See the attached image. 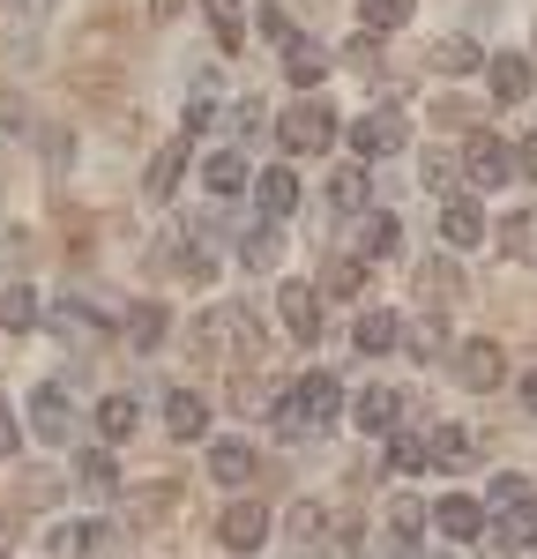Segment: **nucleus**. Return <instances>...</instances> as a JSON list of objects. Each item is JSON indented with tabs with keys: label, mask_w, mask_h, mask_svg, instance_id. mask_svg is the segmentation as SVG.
<instances>
[{
	"label": "nucleus",
	"mask_w": 537,
	"mask_h": 559,
	"mask_svg": "<svg viewBox=\"0 0 537 559\" xmlns=\"http://www.w3.org/2000/svg\"><path fill=\"white\" fill-rule=\"evenodd\" d=\"M336 411H344V388L329 381V373H307V381H291L276 395V432L284 440H299V432H329L336 426Z\"/></svg>",
	"instance_id": "1"
},
{
	"label": "nucleus",
	"mask_w": 537,
	"mask_h": 559,
	"mask_svg": "<svg viewBox=\"0 0 537 559\" xmlns=\"http://www.w3.org/2000/svg\"><path fill=\"white\" fill-rule=\"evenodd\" d=\"M276 134H284L291 157H321V150L336 142V112H329L321 97H299V105L284 112V128H276Z\"/></svg>",
	"instance_id": "2"
},
{
	"label": "nucleus",
	"mask_w": 537,
	"mask_h": 559,
	"mask_svg": "<svg viewBox=\"0 0 537 559\" xmlns=\"http://www.w3.org/2000/svg\"><path fill=\"white\" fill-rule=\"evenodd\" d=\"M31 426H38V440L68 448L75 426H83V411H75V395H68L60 381H38V388H31Z\"/></svg>",
	"instance_id": "3"
},
{
	"label": "nucleus",
	"mask_w": 537,
	"mask_h": 559,
	"mask_svg": "<svg viewBox=\"0 0 537 559\" xmlns=\"http://www.w3.org/2000/svg\"><path fill=\"white\" fill-rule=\"evenodd\" d=\"M403 142H410V120H403L396 105H373L366 120H351V150H358V165H373V157H396Z\"/></svg>",
	"instance_id": "4"
},
{
	"label": "nucleus",
	"mask_w": 537,
	"mask_h": 559,
	"mask_svg": "<svg viewBox=\"0 0 537 559\" xmlns=\"http://www.w3.org/2000/svg\"><path fill=\"white\" fill-rule=\"evenodd\" d=\"M217 545H224V552H262V545H268V508H262V500H231L224 522H217Z\"/></svg>",
	"instance_id": "5"
},
{
	"label": "nucleus",
	"mask_w": 537,
	"mask_h": 559,
	"mask_svg": "<svg viewBox=\"0 0 537 559\" xmlns=\"http://www.w3.org/2000/svg\"><path fill=\"white\" fill-rule=\"evenodd\" d=\"M351 426L373 432V440H389V432L403 426V388H381V381L358 388V395H351Z\"/></svg>",
	"instance_id": "6"
},
{
	"label": "nucleus",
	"mask_w": 537,
	"mask_h": 559,
	"mask_svg": "<svg viewBox=\"0 0 537 559\" xmlns=\"http://www.w3.org/2000/svg\"><path fill=\"white\" fill-rule=\"evenodd\" d=\"M45 23H52V0H8V52L31 68L45 45Z\"/></svg>",
	"instance_id": "7"
},
{
	"label": "nucleus",
	"mask_w": 537,
	"mask_h": 559,
	"mask_svg": "<svg viewBox=\"0 0 537 559\" xmlns=\"http://www.w3.org/2000/svg\"><path fill=\"white\" fill-rule=\"evenodd\" d=\"M463 173L478 179V187H508V179H515V157H508V142H500V134H470V150H463Z\"/></svg>",
	"instance_id": "8"
},
{
	"label": "nucleus",
	"mask_w": 537,
	"mask_h": 559,
	"mask_svg": "<svg viewBox=\"0 0 537 559\" xmlns=\"http://www.w3.org/2000/svg\"><path fill=\"white\" fill-rule=\"evenodd\" d=\"M455 381H463V388H500V381H508V358H500V344H486V336L455 344Z\"/></svg>",
	"instance_id": "9"
},
{
	"label": "nucleus",
	"mask_w": 537,
	"mask_h": 559,
	"mask_svg": "<svg viewBox=\"0 0 537 559\" xmlns=\"http://www.w3.org/2000/svg\"><path fill=\"white\" fill-rule=\"evenodd\" d=\"M530 60H523V52H492L486 60V90L492 97H500V105H523V97H530Z\"/></svg>",
	"instance_id": "10"
},
{
	"label": "nucleus",
	"mask_w": 537,
	"mask_h": 559,
	"mask_svg": "<svg viewBox=\"0 0 537 559\" xmlns=\"http://www.w3.org/2000/svg\"><path fill=\"white\" fill-rule=\"evenodd\" d=\"M433 530L455 537V545H470V537L486 530V508H478L470 492H448V500H433Z\"/></svg>",
	"instance_id": "11"
},
{
	"label": "nucleus",
	"mask_w": 537,
	"mask_h": 559,
	"mask_svg": "<svg viewBox=\"0 0 537 559\" xmlns=\"http://www.w3.org/2000/svg\"><path fill=\"white\" fill-rule=\"evenodd\" d=\"M254 194H262L268 224H284V216L299 210V173H291V165H268V173H254Z\"/></svg>",
	"instance_id": "12"
},
{
	"label": "nucleus",
	"mask_w": 537,
	"mask_h": 559,
	"mask_svg": "<svg viewBox=\"0 0 537 559\" xmlns=\"http://www.w3.org/2000/svg\"><path fill=\"white\" fill-rule=\"evenodd\" d=\"M441 239L455 247V254L486 247V210H478V202H455V194H448V210H441Z\"/></svg>",
	"instance_id": "13"
},
{
	"label": "nucleus",
	"mask_w": 537,
	"mask_h": 559,
	"mask_svg": "<svg viewBox=\"0 0 537 559\" xmlns=\"http://www.w3.org/2000/svg\"><path fill=\"white\" fill-rule=\"evenodd\" d=\"M165 426H172L179 440H202V432H210V403H202L194 388H165Z\"/></svg>",
	"instance_id": "14"
},
{
	"label": "nucleus",
	"mask_w": 537,
	"mask_h": 559,
	"mask_svg": "<svg viewBox=\"0 0 537 559\" xmlns=\"http://www.w3.org/2000/svg\"><path fill=\"white\" fill-rule=\"evenodd\" d=\"M284 329H291L299 344H321V292H313V284H291V292H284Z\"/></svg>",
	"instance_id": "15"
},
{
	"label": "nucleus",
	"mask_w": 537,
	"mask_h": 559,
	"mask_svg": "<svg viewBox=\"0 0 537 559\" xmlns=\"http://www.w3.org/2000/svg\"><path fill=\"white\" fill-rule=\"evenodd\" d=\"M396 336H403V321H396V313H381V306H366V313H358V329H351L358 358H381V350H396Z\"/></svg>",
	"instance_id": "16"
},
{
	"label": "nucleus",
	"mask_w": 537,
	"mask_h": 559,
	"mask_svg": "<svg viewBox=\"0 0 537 559\" xmlns=\"http://www.w3.org/2000/svg\"><path fill=\"white\" fill-rule=\"evenodd\" d=\"M75 485H83L90 500H112V492H120V463H112L105 448H83V455H75Z\"/></svg>",
	"instance_id": "17"
},
{
	"label": "nucleus",
	"mask_w": 537,
	"mask_h": 559,
	"mask_svg": "<svg viewBox=\"0 0 537 559\" xmlns=\"http://www.w3.org/2000/svg\"><path fill=\"white\" fill-rule=\"evenodd\" d=\"M486 537L500 545V552H523V545L537 537V500H515L500 522H486Z\"/></svg>",
	"instance_id": "18"
},
{
	"label": "nucleus",
	"mask_w": 537,
	"mask_h": 559,
	"mask_svg": "<svg viewBox=\"0 0 537 559\" xmlns=\"http://www.w3.org/2000/svg\"><path fill=\"white\" fill-rule=\"evenodd\" d=\"M247 150H217V157H202V187L210 194H247Z\"/></svg>",
	"instance_id": "19"
},
{
	"label": "nucleus",
	"mask_w": 537,
	"mask_h": 559,
	"mask_svg": "<svg viewBox=\"0 0 537 559\" xmlns=\"http://www.w3.org/2000/svg\"><path fill=\"white\" fill-rule=\"evenodd\" d=\"M470 455H478V440H470L463 426H433V432H426V463H441V471H463Z\"/></svg>",
	"instance_id": "20"
},
{
	"label": "nucleus",
	"mask_w": 537,
	"mask_h": 559,
	"mask_svg": "<svg viewBox=\"0 0 537 559\" xmlns=\"http://www.w3.org/2000/svg\"><path fill=\"white\" fill-rule=\"evenodd\" d=\"M210 477L217 485H247L254 477V448L247 440H210Z\"/></svg>",
	"instance_id": "21"
},
{
	"label": "nucleus",
	"mask_w": 537,
	"mask_h": 559,
	"mask_svg": "<svg viewBox=\"0 0 537 559\" xmlns=\"http://www.w3.org/2000/svg\"><path fill=\"white\" fill-rule=\"evenodd\" d=\"M284 75H291L299 90H313L321 75H329V52H321L313 38H284Z\"/></svg>",
	"instance_id": "22"
},
{
	"label": "nucleus",
	"mask_w": 537,
	"mask_h": 559,
	"mask_svg": "<svg viewBox=\"0 0 537 559\" xmlns=\"http://www.w3.org/2000/svg\"><path fill=\"white\" fill-rule=\"evenodd\" d=\"M396 239H403V231H396V216H389V210H373V216H358V239H351V247H358L366 261H389V254H396Z\"/></svg>",
	"instance_id": "23"
},
{
	"label": "nucleus",
	"mask_w": 537,
	"mask_h": 559,
	"mask_svg": "<svg viewBox=\"0 0 537 559\" xmlns=\"http://www.w3.org/2000/svg\"><path fill=\"white\" fill-rule=\"evenodd\" d=\"M105 537H112L105 522H60V530H52V552H60V559H90Z\"/></svg>",
	"instance_id": "24"
},
{
	"label": "nucleus",
	"mask_w": 537,
	"mask_h": 559,
	"mask_svg": "<svg viewBox=\"0 0 537 559\" xmlns=\"http://www.w3.org/2000/svg\"><path fill=\"white\" fill-rule=\"evenodd\" d=\"M31 321H38V292H31V284H0V329L23 336Z\"/></svg>",
	"instance_id": "25"
},
{
	"label": "nucleus",
	"mask_w": 537,
	"mask_h": 559,
	"mask_svg": "<svg viewBox=\"0 0 537 559\" xmlns=\"http://www.w3.org/2000/svg\"><path fill=\"white\" fill-rule=\"evenodd\" d=\"M134 418H142V403H134L128 388L97 403V432H105V440H128V432H134Z\"/></svg>",
	"instance_id": "26"
},
{
	"label": "nucleus",
	"mask_w": 537,
	"mask_h": 559,
	"mask_svg": "<svg viewBox=\"0 0 537 559\" xmlns=\"http://www.w3.org/2000/svg\"><path fill=\"white\" fill-rule=\"evenodd\" d=\"M410 23V0H358V31L381 38V31H403Z\"/></svg>",
	"instance_id": "27"
},
{
	"label": "nucleus",
	"mask_w": 537,
	"mask_h": 559,
	"mask_svg": "<svg viewBox=\"0 0 537 559\" xmlns=\"http://www.w3.org/2000/svg\"><path fill=\"white\" fill-rule=\"evenodd\" d=\"M418 530H426V500L403 492L396 508H389V537H396V552H418Z\"/></svg>",
	"instance_id": "28"
},
{
	"label": "nucleus",
	"mask_w": 537,
	"mask_h": 559,
	"mask_svg": "<svg viewBox=\"0 0 537 559\" xmlns=\"http://www.w3.org/2000/svg\"><path fill=\"white\" fill-rule=\"evenodd\" d=\"M426 60H433V75H470V68H478L486 52H478L470 38H441L433 52H426Z\"/></svg>",
	"instance_id": "29"
},
{
	"label": "nucleus",
	"mask_w": 537,
	"mask_h": 559,
	"mask_svg": "<svg viewBox=\"0 0 537 559\" xmlns=\"http://www.w3.org/2000/svg\"><path fill=\"white\" fill-rule=\"evenodd\" d=\"M179 165H187V142H165V150L150 157V179H142V187H150V194L165 202V194H172V187H179Z\"/></svg>",
	"instance_id": "30"
},
{
	"label": "nucleus",
	"mask_w": 537,
	"mask_h": 559,
	"mask_svg": "<svg viewBox=\"0 0 537 559\" xmlns=\"http://www.w3.org/2000/svg\"><path fill=\"white\" fill-rule=\"evenodd\" d=\"M202 8H210L217 45H239V38H247V0H202Z\"/></svg>",
	"instance_id": "31"
},
{
	"label": "nucleus",
	"mask_w": 537,
	"mask_h": 559,
	"mask_svg": "<svg viewBox=\"0 0 537 559\" xmlns=\"http://www.w3.org/2000/svg\"><path fill=\"white\" fill-rule=\"evenodd\" d=\"M276 254H284V239H276V224H254V231H239V261H247V269H268Z\"/></svg>",
	"instance_id": "32"
},
{
	"label": "nucleus",
	"mask_w": 537,
	"mask_h": 559,
	"mask_svg": "<svg viewBox=\"0 0 537 559\" xmlns=\"http://www.w3.org/2000/svg\"><path fill=\"white\" fill-rule=\"evenodd\" d=\"M329 202H336L344 216L366 210V165H351V173H336V179H329Z\"/></svg>",
	"instance_id": "33"
},
{
	"label": "nucleus",
	"mask_w": 537,
	"mask_h": 559,
	"mask_svg": "<svg viewBox=\"0 0 537 559\" xmlns=\"http://www.w3.org/2000/svg\"><path fill=\"white\" fill-rule=\"evenodd\" d=\"M418 187H433V194H455V157H448V150H426V165H418Z\"/></svg>",
	"instance_id": "34"
},
{
	"label": "nucleus",
	"mask_w": 537,
	"mask_h": 559,
	"mask_svg": "<svg viewBox=\"0 0 537 559\" xmlns=\"http://www.w3.org/2000/svg\"><path fill=\"white\" fill-rule=\"evenodd\" d=\"M389 463H396V471H418V463H426V432H389Z\"/></svg>",
	"instance_id": "35"
},
{
	"label": "nucleus",
	"mask_w": 537,
	"mask_h": 559,
	"mask_svg": "<svg viewBox=\"0 0 537 559\" xmlns=\"http://www.w3.org/2000/svg\"><path fill=\"white\" fill-rule=\"evenodd\" d=\"M165 344V306H134V350Z\"/></svg>",
	"instance_id": "36"
},
{
	"label": "nucleus",
	"mask_w": 537,
	"mask_h": 559,
	"mask_svg": "<svg viewBox=\"0 0 537 559\" xmlns=\"http://www.w3.org/2000/svg\"><path fill=\"white\" fill-rule=\"evenodd\" d=\"M426 292H433V306H448V292H455V269H448V261H426V269H418V299H426Z\"/></svg>",
	"instance_id": "37"
},
{
	"label": "nucleus",
	"mask_w": 537,
	"mask_h": 559,
	"mask_svg": "<svg viewBox=\"0 0 537 559\" xmlns=\"http://www.w3.org/2000/svg\"><path fill=\"white\" fill-rule=\"evenodd\" d=\"M52 329H60V344H68V336H75V344H83V336H97V321H90L83 306H52Z\"/></svg>",
	"instance_id": "38"
},
{
	"label": "nucleus",
	"mask_w": 537,
	"mask_h": 559,
	"mask_svg": "<svg viewBox=\"0 0 537 559\" xmlns=\"http://www.w3.org/2000/svg\"><path fill=\"white\" fill-rule=\"evenodd\" d=\"M172 269H179V276H194V284H210V276H217V261L202 254V247H179V254H172Z\"/></svg>",
	"instance_id": "39"
},
{
	"label": "nucleus",
	"mask_w": 537,
	"mask_h": 559,
	"mask_svg": "<svg viewBox=\"0 0 537 559\" xmlns=\"http://www.w3.org/2000/svg\"><path fill=\"white\" fill-rule=\"evenodd\" d=\"M486 500H492V508H515V500H530V485L508 471V477H492V485H486Z\"/></svg>",
	"instance_id": "40"
},
{
	"label": "nucleus",
	"mask_w": 537,
	"mask_h": 559,
	"mask_svg": "<svg viewBox=\"0 0 537 559\" xmlns=\"http://www.w3.org/2000/svg\"><path fill=\"white\" fill-rule=\"evenodd\" d=\"M410 350H418V358L448 350V329H441V321H418V329H410Z\"/></svg>",
	"instance_id": "41"
},
{
	"label": "nucleus",
	"mask_w": 537,
	"mask_h": 559,
	"mask_svg": "<svg viewBox=\"0 0 537 559\" xmlns=\"http://www.w3.org/2000/svg\"><path fill=\"white\" fill-rule=\"evenodd\" d=\"M508 247L523 261H537V216H515V224H508Z\"/></svg>",
	"instance_id": "42"
},
{
	"label": "nucleus",
	"mask_w": 537,
	"mask_h": 559,
	"mask_svg": "<svg viewBox=\"0 0 537 559\" xmlns=\"http://www.w3.org/2000/svg\"><path fill=\"white\" fill-rule=\"evenodd\" d=\"M358 284H366V276H358V261H329V292H336V299H351Z\"/></svg>",
	"instance_id": "43"
},
{
	"label": "nucleus",
	"mask_w": 537,
	"mask_h": 559,
	"mask_svg": "<svg viewBox=\"0 0 537 559\" xmlns=\"http://www.w3.org/2000/svg\"><path fill=\"white\" fill-rule=\"evenodd\" d=\"M224 112L217 105H210V97H194V105H187V134H202V128H217Z\"/></svg>",
	"instance_id": "44"
},
{
	"label": "nucleus",
	"mask_w": 537,
	"mask_h": 559,
	"mask_svg": "<svg viewBox=\"0 0 537 559\" xmlns=\"http://www.w3.org/2000/svg\"><path fill=\"white\" fill-rule=\"evenodd\" d=\"M15 448H23V426H15V411H8V403H0V463H8V455H15Z\"/></svg>",
	"instance_id": "45"
},
{
	"label": "nucleus",
	"mask_w": 537,
	"mask_h": 559,
	"mask_svg": "<svg viewBox=\"0 0 537 559\" xmlns=\"http://www.w3.org/2000/svg\"><path fill=\"white\" fill-rule=\"evenodd\" d=\"M321 522H329V515H321V508H313V500H307V508H291V530H299V537H307V545H313V537H321Z\"/></svg>",
	"instance_id": "46"
},
{
	"label": "nucleus",
	"mask_w": 537,
	"mask_h": 559,
	"mask_svg": "<svg viewBox=\"0 0 537 559\" xmlns=\"http://www.w3.org/2000/svg\"><path fill=\"white\" fill-rule=\"evenodd\" d=\"M262 31H268V38H276V45H284V38H299V31H291V15H284V8H262Z\"/></svg>",
	"instance_id": "47"
},
{
	"label": "nucleus",
	"mask_w": 537,
	"mask_h": 559,
	"mask_svg": "<svg viewBox=\"0 0 537 559\" xmlns=\"http://www.w3.org/2000/svg\"><path fill=\"white\" fill-rule=\"evenodd\" d=\"M515 173L537 179V134H523V150H515Z\"/></svg>",
	"instance_id": "48"
},
{
	"label": "nucleus",
	"mask_w": 537,
	"mask_h": 559,
	"mask_svg": "<svg viewBox=\"0 0 537 559\" xmlns=\"http://www.w3.org/2000/svg\"><path fill=\"white\" fill-rule=\"evenodd\" d=\"M523 411L537 418V373H523Z\"/></svg>",
	"instance_id": "49"
},
{
	"label": "nucleus",
	"mask_w": 537,
	"mask_h": 559,
	"mask_svg": "<svg viewBox=\"0 0 537 559\" xmlns=\"http://www.w3.org/2000/svg\"><path fill=\"white\" fill-rule=\"evenodd\" d=\"M172 8H179V0H157V15H172Z\"/></svg>",
	"instance_id": "50"
},
{
	"label": "nucleus",
	"mask_w": 537,
	"mask_h": 559,
	"mask_svg": "<svg viewBox=\"0 0 537 559\" xmlns=\"http://www.w3.org/2000/svg\"><path fill=\"white\" fill-rule=\"evenodd\" d=\"M523 552H537V537H530V545H523Z\"/></svg>",
	"instance_id": "51"
}]
</instances>
